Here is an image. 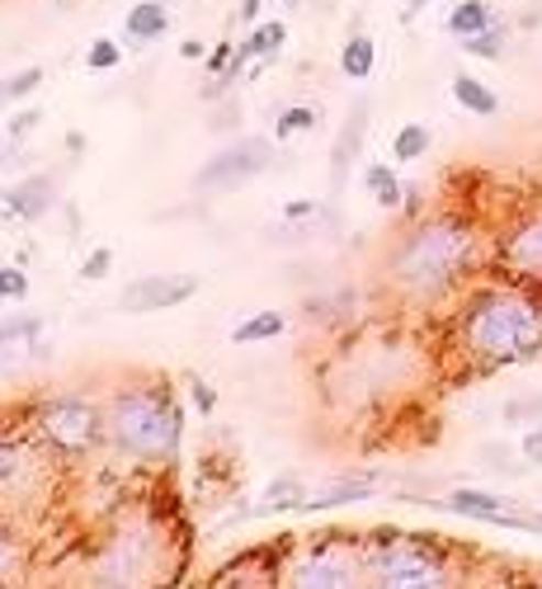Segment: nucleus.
Here are the masks:
<instances>
[{"instance_id":"nucleus-1","label":"nucleus","mask_w":542,"mask_h":589,"mask_svg":"<svg viewBox=\"0 0 542 589\" xmlns=\"http://www.w3.org/2000/svg\"><path fill=\"white\" fill-rule=\"evenodd\" d=\"M476 231L463 217H424L387 255V283L406 302H434L457 288L476 264Z\"/></svg>"},{"instance_id":"nucleus-21","label":"nucleus","mask_w":542,"mask_h":589,"mask_svg":"<svg viewBox=\"0 0 542 589\" xmlns=\"http://www.w3.org/2000/svg\"><path fill=\"white\" fill-rule=\"evenodd\" d=\"M364 184H368V194L377 198V208H401V179L391 165H364Z\"/></svg>"},{"instance_id":"nucleus-8","label":"nucleus","mask_w":542,"mask_h":589,"mask_svg":"<svg viewBox=\"0 0 542 589\" xmlns=\"http://www.w3.org/2000/svg\"><path fill=\"white\" fill-rule=\"evenodd\" d=\"M152 552H156L152 528H146L142 519H133V528L113 537L109 552L100 557V576H104V585H146V580L156 576Z\"/></svg>"},{"instance_id":"nucleus-3","label":"nucleus","mask_w":542,"mask_h":589,"mask_svg":"<svg viewBox=\"0 0 542 589\" xmlns=\"http://www.w3.org/2000/svg\"><path fill=\"white\" fill-rule=\"evenodd\" d=\"M104 439L128 462H170L185 444V406L156 382L119 386L104 401Z\"/></svg>"},{"instance_id":"nucleus-7","label":"nucleus","mask_w":542,"mask_h":589,"mask_svg":"<svg viewBox=\"0 0 542 589\" xmlns=\"http://www.w3.org/2000/svg\"><path fill=\"white\" fill-rule=\"evenodd\" d=\"M274 165V142L269 138H236L232 146H222L212 161L199 165L193 189L199 194H232L241 184L259 179Z\"/></svg>"},{"instance_id":"nucleus-12","label":"nucleus","mask_w":542,"mask_h":589,"mask_svg":"<svg viewBox=\"0 0 542 589\" xmlns=\"http://www.w3.org/2000/svg\"><path fill=\"white\" fill-rule=\"evenodd\" d=\"M34 477H38V452H34V444L20 439V434H10V429H0V504L20 500Z\"/></svg>"},{"instance_id":"nucleus-31","label":"nucleus","mask_w":542,"mask_h":589,"mask_svg":"<svg viewBox=\"0 0 542 589\" xmlns=\"http://www.w3.org/2000/svg\"><path fill=\"white\" fill-rule=\"evenodd\" d=\"M519 458L529 462V467H542V425H533V429L519 439Z\"/></svg>"},{"instance_id":"nucleus-11","label":"nucleus","mask_w":542,"mask_h":589,"mask_svg":"<svg viewBox=\"0 0 542 589\" xmlns=\"http://www.w3.org/2000/svg\"><path fill=\"white\" fill-rule=\"evenodd\" d=\"M443 510H453V514H463V519H482V524H500V528L542 533V514L519 510L515 500L490 495V491H453L449 500H443Z\"/></svg>"},{"instance_id":"nucleus-38","label":"nucleus","mask_w":542,"mask_h":589,"mask_svg":"<svg viewBox=\"0 0 542 589\" xmlns=\"http://www.w3.org/2000/svg\"><path fill=\"white\" fill-rule=\"evenodd\" d=\"M0 146H5V132H0Z\"/></svg>"},{"instance_id":"nucleus-6","label":"nucleus","mask_w":542,"mask_h":589,"mask_svg":"<svg viewBox=\"0 0 542 589\" xmlns=\"http://www.w3.org/2000/svg\"><path fill=\"white\" fill-rule=\"evenodd\" d=\"M38 434L43 444H53L57 452H90L104 439V406H95L90 396L57 392L38 406Z\"/></svg>"},{"instance_id":"nucleus-37","label":"nucleus","mask_w":542,"mask_h":589,"mask_svg":"<svg viewBox=\"0 0 542 589\" xmlns=\"http://www.w3.org/2000/svg\"><path fill=\"white\" fill-rule=\"evenodd\" d=\"M406 6H424V0H406Z\"/></svg>"},{"instance_id":"nucleus-23","label":"nucleus","mask_w":542,"mask_h":589,"mask_svg":"<svg viewBox=\"0 0 542 589\" xmlns=\"http://www.w3.org/2000/svg\"><path fill=\"white\" fill-rule=\"evenodd\" d=\"M284 39H288V29L278 24V20H269V24L251 29V39L241 43V62H251V57H265V53H278V47H284Z\"/></svg>"},{"instance_id":"nucleus-30","label":"nucleus","mask_w":542,"mask_h":589,"mask_svg":"<svg viewBox=\"0 0 542 589\" xmlns=\"http://www.w3.org/2000/svg\"><path fill=\"white\" fill-rule=\"evenodd\" d=\"M0 293H5L10 302L29 297V274H24V269H14V264H5V269H0Z\"/></svg>"},{"instance_id":"nucleus-24","label":"nucleus","mask_w":542,"mask_h":589,"mask_svg":"<svg viewBox=\"0 0 542 589\" xmlns=\"http://www.w3.org/2000/svg\"><path fill=\"white\" fill-rule=\"evenodd\" d=\"M424 151H430V128H424V123H406V128L397 132V142H391V156H397L401 165L420 161Z\"/></svg>"},{"instance_id":"nucleus-17","label":"nucleus","mask_w":542,"mask_h":589,"mask_svg":"<svg viewBox=\"0 0 542 589\" xmlns=\"http://www.w3.org/2000/svg\"><path fill=\"white\" fill-rule=\"evenodd\" d=\"M490 24H496V10H490L486 0H457L453 14H449L453 39H472V33H486Z\"/></svg>"},{"instance_id":"nucleus-22","label":"nucleus","mask_w":542,"mask_h":589,"mask_svg":"<svg viewBox=\"0 0 542 589\" xmlns=\"http://www.w3.org/2000/svg\"><path fill=\"white\" fill-rule=\"evenodd\" d=\"M302 504H307V481L302 477H278L265 491V504H259V510L278 514V510H302Z\"/></svg>"},{"instance_id":"nucleus-39","label":"nucleus","mask_w":542,"mask_h":589,"mask_svg":"<svg viewBox=\"0 0 542 589\" xmlns=\"http://www.w3.org/2000/svg\"><path fill=\"white\" fill-rule=\"evenodd\" d=\"M0 302H10V297H5V293H0Z\"/></svg>"},{"instance_id":"nucleus-36","label":"nucleus","mask_w":542,"mask_h":589,"mask_svg":"<svg viewBox=\"0 0 542 589\" xmlns=\"http://www.w3.org/2000/svg\"><path fill=\"white\" fill-rule=\"evenodd\" d=\"M208 53V47L199 43V39H185V43H179V57H189V62H199Z\"/></svg>"},{"instance_id":"nucleus-33","label":"nucleus","mask_w":542,"mask_h":589,"mask_svg":"<svg viewBox=\"0 0 542 589\" xmlns=\"http://www.w3.org/2000/svg\"><path fill=\"white\" fill-rule=\"evenodd\" d=\"M38 128V109H29V113H14V123H10V138H29V132Z\"/></svg>"},{"instance_id":"nucleus-28","label":"nucleus","mask_w":542,"mask_h":589,"mask_svg":"<svg viewBox=\"0 0 542 589\" xmlns=\"http://www.w3.org/2000/svg\"><path fill=\"white\" fill-rule=\"evenodd\" d=\"M307 128H317V109L292 105V109L278 113V138H292V132H307Z\"/></svg>"},{"instance_id":"nucleus-26","label":"nucleus","mask_w":542,"mask_h":589,"mask_svg":"<svg viewBox=\"0 0 542 589\" xmlns=\"http://www.w3.org/2000/svg\"><path fill=\"white\" fill-rule=\"evenodd\" d=\"M463 47H467L472 57H500L505 53V29L490 24L486 33H472V39H463Z\"/></svg>"},{"instance_id":"nucleus-27","label":"nucleus","mask_w":542,"mask_h":589,"mask_svg":"<svg viewBox=\"0 0 542 589\" xmlns=\"http://www.w3.org/2000/svg\"><path fill=\"white\" fill-rule=\"evenodd\" d=\"M119 62H123V47L113 43V39H95V43H90V53H86V66H90V72H113Z\"/></svg>"},{"instance_id":"nucleus-29","label":"nucleus","mask_w":542,"mask_h":589,"mask_svg":"<svg viewBox=\"0 0 542 589\" xmlns=\"http://www.w3.org/2000/svg\"><path fill=\"white\" fill-rule=\"evenodd\" d=\"M109 269H113V250L100 246V250H90V255H86V264H80V279H86V283H100Z\"/></svg>"},{"instance_id":"nucleus-2","label":"nucleus","mask_w":542,"mask_h":589,"mask_svg":"<svg viewBox=\"0 0 542 589\" xmlns=\"http://www.w3.org/2000/svg\"><path fill=\"white\" fill-rule=\"evenodd\" d=\"M457 345L476 368H505L542 353V302L523 288H476L457 316Z\"/></svg>"},{"instance_id":"nucleus-32","label":"nucleus","mask_w":542,"mask_h":589,"mask_svg":"<svg viewBox=\"0 0 542 589\" xmlns=\"http://www.w3.org/2000/svg\"><path fill=\"white\" fill-rule=\"evenodd\" d=\"M14 561H20V547H14V537L0 528V585H5V576L14 570Z\"/></svg>"},{"instance_id":"nucleus-18","label":"nucleus","mask_w":542,"mask_h":589,"mask_svg":"<svg viewBox=\"0 0 542 589\" xmlns=\"http://www.w3.org/2000/svg\"><path fill=\"white\" fill-rule=\"evenodd\" d=\"M453 99L463 105L467 113H476V118H490L500 109V99H496V90L486 86V80H476V76H453Z\"/></svg>"},{"instance_id":"nucleus-9","label":"nucleus","mask_w":542,"mask_h":589,"mask_svg":"<svg viewBox=\"0 0 542 589\" xmlns=\"http://www.w3.org/2000/svg\"><path fill=\"white\" fill-rule=\"evenodd\" d=\"M193 293H199V279L193 274H146V279H133L119 293V307L133 312V316H152V312L179 307V302H189Z\"/></svg>"},{"instance_id":"nucleus-16","label":"nucleus","mask_w":542,"mask_h":589,"mask_svg":"<svg viewBox=\"0 0 542 589\" xmlns=\"http://www.w3.org/2000/svg\"><path fill=\"white\" fill-rule=\"evenodd\" d=\"M373 486L377 477H350V481H335V486H325L321 495H311L302 510H340V504H354V500H368L373 495Z\"/></svg>"},{"instance_id":"nucleus-15","label":"nucleus","mask_w":542,"mask_h":589,"mask_svg":"<svg viewBox=\"0 0 542 589\" xmlns=\"http://www.w3.org/2000/svg\"><path fill=\"white\" fill-rule=\"evenodd\" d=\"M364 123H368V99H358L350 109V123H344V138L335 142V165H331V189L340 194L344 179H350V165L358 156V142H364Z\"/></svg>"},{"instance_id":"nucleus-13","label":"nucleus","mask_w":542,"mask_h":589,"mask_svg":"<svg viewBox=\"0 0 542 589\" xmlns=\"http://www.w3.org/2000/svg\"><path fill=\"white\" fill-rule=\"evenodd\" d=\"M5 204L20 222H43L57 204V179L53 175H29V179L14 184V189H5Z\"/></svg>"},{"instance_id":"nucleus-20","label":"nucleus","mask_w":542,"mask_h":589,"mask_svg":"<svg viewBox=\"0 0 542 589\" xmlns=\"http://www.w3.org/2000/svg\"><path fill=\"white\" fill-rule=\"evenodd\" d=\"M284 330H288V316L284 312H259V316H251V321H241L232 330V340L236 345H265V340H278Z\"/></svg>"},{"instance_id":"nucleus-35","label":"nucleus","mask_w":542,"mask_h":589,"mask_svg":"<svg viewBox=\"0 0 542 589\" xmlns=\"http://www.w3.org/2000/svg\"><path fill=\"white\" fill-rule=\"evenodd\" d=\"M259 6H265V0H241V14H236V20H241V24H255V20H259Z\"/></svg>"},{"instance_id":"nucleus-14","label":"nucleus","mask_w":542,"mask_h":589,"mask_svg":"<svg viewBox=\"0 0 542 589\" xmlns=\"http://www.w3.org/2000/svg\"><path fill=\"white\" fill-rule=\"evenodd\" d=\"M123 29L133 43H161L170 33V0H137V6L128 10Z\"/></svg>"},{"instance_id":"nucleus-10","label":"nucleus","mask_w":542,"mask_h":589,"mask_svg":"<svg viewBox=\"0 0 542 589\" xmlns=\"http://www.w3.org/2000/svg\"><path fill=\"white\" fill-rule=\"evenodd\" d=\"M500 264L505 274H515L523 283H542V204L533 212H523L500 236Z\"/></svg>"},{"instance_id":"nucleus-5","label":"nucleus","mask_w":542,"mask_h":589,"mask_svg":"<svg viewBox=\"0 0 542 589\" xmlns=\"http://www.w3.org/2000/svg\"><path fill=\"white\" fill-rule=\"evenodd\" d=\"M278 576H284V585H298V589H340V585H358L368 576V557H364V547L344 543V537H317V543L298 552Z\"/></svg>"},{"instance_id":"nucleus-25","label":"nucleus","mask_w":542,"mask_h":589,"mask_svg":"<svg viewBox=\"0 0 542 589\" xmlns=\"http://www.w3.org/2000/svg\"><path fill=\"white\" fill-rule=\"evenodd\" d=\"M38 86H43V66H24V72H14L10 80H0V105H14V99H24Z\"/></svg>"},{"instance_id":"nucleus-4","label":"nucleus","mask_w":542,"mask_h":589,"mask_svg":"<svg viewBox=\"0 0 542 589\" xmlns=\"http://www.w3.org/2000/svg\"><path fill=\"white\" fill-rule=\"evenodd\" d=\"M368 576L383 589H439L453 585V570L443 561V552L430 547L424 537H391V543L364 547Z\"/></svg>"},{"instance_id":"nucleus-34","label":"nucleus","mask_w":542,"mask_h":589,"mask_svg":"<svg viewBox=\"0 0 542 589\" xmlns=\"http://www.w3.org/2000/svg\"><path fill=\"white\" fill-rule=\"evenodd\" d=\"M311 212H317V204H311V198H298V204H288V208H284L288 222H302V217H311Z\"/></svg>"},{"instance_id":"nucleus-19","label":"nucleus","mask_w":542,"mask_h":589,"mask_svg":"<svg viewBox=\"0 0 542 589\" xmlns=\"http://www.w3.org/2000/svg\"><path fill=\"white\" fill-rule=\"evenodd\" d=\"M373 66H377V43L368 39V33H354V39L344 43V53H340V72L350 80H368Z\"/></svg>"}]
</instances>
